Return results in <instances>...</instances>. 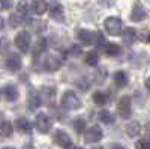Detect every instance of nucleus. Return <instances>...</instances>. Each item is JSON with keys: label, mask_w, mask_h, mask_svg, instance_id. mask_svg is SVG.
Wrapping results in <instances>:
<instances>
[{"label": "nucleus", "mask_w": 150, "mask_h": 149, "mask_svg": "<svg viewBox=\"0 0 150 149\" xmlns=\"http://www.w3.org/2000/svg\"><path fill=\"white\" fill-rule=\"evenodd\" d=\"M62 107L66 110H78L81 107V101L75 92L66 91L63 93V96H62Z\"/></svg>", "instance_id": "1"}, {"label": "nucleus", "mask_w": 150, "mask_h": 149, "mask_svg": "<svg viewBox=\"0 0 150 149\" xmlns=\"http://www.w3.org/2000/svg\"><path fill=\"white\" fill-rule=\"evenodd\" d=\"M104 27H105V30H107L110 35L117 36V35L122 33L123 23H122V20L117 18V17H108V18L104 21Z\"/></svg>", "instance_id": "2"}, {"label": "nucleus", "mask_w": 150, "mask_h": 149, "mask_svg": "<svg viewBox=\"0 0 150 149\" xmlns=\"http://www.w3.org/2000/svg\"><path fill=\"white\" fill-rule=\"evenodd\" d=\"M117 110H119V115L123 119H129L132 115V104H131V96L128 95H123L119 103H117Z\"/></svg>", "instance_id": "3"}, {"label": "nucleus", "mask_w": 150, "mask_h": 149, "mask_svg": "<svg viewBox=\"0 0 150 149\" xmlns=\"http://www.w3.org/2000/svg\"><path fill=\"white\" fill-rule=\"evenodd\" d=\"M35 125H36L38 131L47 134L53 127V119L50 118L48 115H45V113H39L36 116V119H35Z\"/></svg>", "instance_id": "4"}, {"label": "nucleus", "mask_w": 150, "mask_h": 149, "mask_svg": "<svg viewBox=\"0 0 150 149\" xmlns=\"http://www.w3.org/2000/svg\"><path fill=\"white\" fill-rule=\"evenodd\" d=\"M15 47L20 50L21 53H27L30 47V33L27 30H21L15 36Z\"/></svg>", "instance_id": "5"}, {"label": "nucleus", "mask_w": 150, "mask_h": 149, "mask_svg": "<svg viewBox=\"0 0 150 149\" xmlns=\"http://www.w3.org/2000/svg\"><path fill=\"white\" fill-rule=\"evenodd\" d=\"M48 9H50V17H51L54 21H57V23L65 21V11H63V6H62L59 2H53Z\"/></svg>", "instance_id": "6"}, {"label": "nucleus", "mask_w": 150, "mask_h": 149, "mask_svg": "<svg viewBox=\"0 0 150 149\" xmlns=\"http://www.w3.org/2000/svg\"><path fill=\"white\" fill-rule=\"evenodd\" d=\"M54 142L57 146H60L62 149H69L72 146V140L69 137V134L62 131V130H57L56 134H54Z\"/></svg>", "instance_id": "7"}, {"label": "nucleus", "mask_w": 150, "mask_h": 149, "mask_svg": "<svg viewBox=\"0 0 150 149\" xmlns=\"http://www.w3.org/2000/svg\"><path fill=\"white\" fill-rule=\"evenodd\" d=\"M102 137H104V134H102V130L99 127H92L87 131H84V142L86 143H96Z\"/></svg>", "instance_id": "8"}, {"label": "nucleus", "mask_w": 150, "mask_h": 149, "mask_svg": "<svg viewBox=\"0 0 150 149\" xmlns=\"http://www.w3.org/2000/svg\"><path fill=\"white\" fill-rule=\"evenodd\" d=\"M147 17V11L143 8V5L140 2H137L134 5V9H132V14H131V20L135 21V23H140L143 20H146Z\"/></svg>", "instance_id": "9"}, {"label": "nucleus", "mask_w": 150, "mask_h": 149, "mask_svg": "<svg viewBox=\"0 0 150 149\" xmlns=\"http://www.w3.org/2000/svg\"><path fill=\"white\" fill-rule=\"evenodd\" d=\"M44 66L47 71H57L60 66H62V57L56 56V54H51V56H48L44 62Z\"/></svg>", "instance_id": "10"}, {"label": "nucleus", "mask_w": 150, "mask_h": 149, "mask_svg": "<svg viewBox=\"0 0 150 149\" xmlns=\"http://www.w3.org/2000/svg\"><path fill=\"white\" fill-rule=\"evenodd\" d=\"M21 57L18 56V54H11L8 59H6V68L9 69V71H12V72H15V71H18V69H21Z\"/></svg>", "instance_id": "11"}, {"label": "nucleus", "mask_w": 150, "mask_h": 149, "mask_svg": "<svg viewBox=\"0 0 150 149\" xmlns=\"http://www.w3.org/2000/svg\"><path fill=\"white\" fill-rule=\"evenodd\" d=\"M42 104V99H41V95L39 93H36V92H32L30 96H29V101H27V107L30 111H35L41 107Z\"/></svg>", "instance_id": "12"}, {"label": "nucleus", "mask_w": 150, "mask_h": 149, "mask_svg": "<svg viewBox=\"0 0 150 149\" xmlns=\"http://www.w3.org/2000/svg\"><path fill=\"white\" fill-rule=\"evenodd\" d=\"M122 39H123V42L126 44V45H132V44L135 42V39H137V32H135V29L126 27V29L123 30V33H122Z\"/></svg>", "instance_id": "13"}, {"label": "nucleus", "mask_w": 150, "mask_h": 149, "mask_svg": "<svg viewBox=\"0 0 150 149\" xmlns=\"http://www.w3.org/2000/svg\"><path fill=\"white\" fill-rule=\"evenodd\" d=\"M15 127H17V130H18L20 133H23V134H30V133H32V123H30L26 118L17 119Z\"/></svg>", "instance_id": "14"}, {"label": "nucleus", "mask_w": 150, "mask_h": 149, "mask_svg": "<svg viewBox=\"0 0 150 149\" xmlns=\"http://www.w3.org/2000/svg\"><path fill=\"white\" fill-rule=\"evenodd\" d=\"M3 93H5V96H6L8 101H17L18 95H20L17 86H14V84H6L5 89H3Z\"/></svg>", "instance_id": "15"}, {"label": "nucleus", "mask_w": 150, "mask_h": 149, "mask_svg": "<svg viewBox=\"0 0 150 149\" xmlns=\"http://www.w3.org/2000/svg\"><path fill=\"white\" fill-rule=\"evenodd\" d=\"M32 9L36 15H42L47 12L48 5H47L45 0H32Z\"/></svg>", "instance_id": "16"}, {"label": "nucleus", "mask_w": 150, "mask_h": 149, "mask_svg": "<svg viewBox=\"0 0 150 149\" xmlns=\"http://www.w3.org/2000/svg\"><path fill=\"white\" fill-rule=\"evenodd\" d=\"M140 133H141V125H140V122H137V120L131 122L129 125L126 127V134L129 135L131 139L137 137V135H140Z\"/></svg>", "instance_id": "17"}, {"label": "nucleus", "mask_w": 150, "mask_h": 149, "mask_svg": "<svg viewBox=\"0 0 150 149\" xmlns=\"http://www.w3.org/2000/svg\"><path fill=\"white\" fill-rule=\"evenodd\" d=\"M114 83L117 88H125V86L128 84V76L125 71H117L114 74Z\"/></svg>", "instance_id": "18"}, {"label": "nucleus", "mask_w": 150, "mask_h": 149, "mask_svg": "<svg viewBox=\"0 0 150 149\" xmlns=\"http://www.w3.org/2000/svg\"><path fill=\"white\" fill-rule=\"evenodd\" d=\"M47 47H48V41H47V38H39V39H38V42L35 44L33 54H35V56L42 54L45 50H47Z\"/></svg>", "instance_id": "19"}, {"label": "nucleus", "mask_w": 150, "mask_h": 149, "mask_svg": "<svg viewBox=\"0 0 150 149\" xmlns=\"http://www.w3.org/2000/svg\"><path fill=\"white\" fill-rule=\"evenodd\" d=\"M120 47L117 45V44H114V42H108V44H105V54L107 56H111V57H116V56H119L120 54Z\"/></svg>", "instance_id": "20"}, {"label": "nucleus", "mask_w": 150, "mask_h": 149, "mask_svg": "<svg viewBox=\"0 0 150 149\" xmlns=\"http://www.w3.org/2000/svg\"><path fill=\"white\" fill-rule=\"evenodd\" d=\"M98 118H99V120H101V122L107 123V125H110V123L114 122V116H112L108 110H101L98 113Z\"/></svg>", "instance_id": "21"}, {"label": "nucleus", "mask_w": 150, "mask_h": 149, "mask_svg": "<svg viewBox=\"0 0 150 149\" xmlns=\"http://www.w3.org/2000/svg\"><path fill=\"white\" fill-rule=\"evenodd\" d=\"M92 98H93V103H95L96 106H104V104L107 103V95H105L104 92L96 91V92L92 95Z\"/></svg>", "instance_id": "22"}, {"label": "nucleus", "mask_w": 150, "mask_h": 149, "mask_svg": "<svg viewBox=\"0 0 150 149\" xmlns=\"http://www.w3.org/2000/svg\"><path fill=\"white\" fill-rule=\"evenodd\" d=\"M84 60H86V63H87V65H90V66L98 65V62H99L98 53H96V51H90V53H87V54H86V57H84Z\"/></svg>", "instance_id": "23"}, {"label": "nucleus", "mask_w": 150, "mask_h": 149, "mask_svg": "<svg viewBox=\"0 0 150 149\" xmlns=\"http://www.w3.org/2000/svg\"><path fill=\"white\" fill-rule=\"evenodd\" d=\"M12 123L11 122H6V120H3L2 123H0V133H2L5 137H11V134H12Z\"/></svg>", "instance_id": "24"}, {"label": "nucleus", "mask_w": 150, "mask_h": 149, "mask_svg": "<svg viewBox=\"0 0 150 149\" xmlns=\"http://www.w3.org/2000/svg\"><path fill=\"white\" fill-rule=\"evenodd\" d=\"M17 14H20L23 18L29 14V5H27V2H24V0H23V2H20L17 5Z\"/></svg>", "instance_id": "25"}, {"label": "nucleus", "mask_w": 150, "mask_h": 149, "mask_svg": "<svg viewBox=\"0 0 150 149\" xmlns=\"http://www.w3.org/2000/svg\"><path fill=\"white\" fill-rule=\"evenodd\" d=\"M74 130L77 131L78 134H83L86 131V122L83 119H77V120H74Z\"/></svg>", "instance_id": "26"}, {"label": "nucleus", "mask_w": 150, "mask_h": 149, "mask_svg": "<svg viewBox=\"0 0 150 149\" xmlns=\"http://www.w3.org/2000/svg\"><path fill=\"white\" fill-rule=\"evenodd\" d=\"M137 149H150V139H140L135 143Z\"/></svg>", "instance_id": "27"}, {"label": "nucleus", "mask_w": 150, "mask_h": 149, "mask_svg": "<svg viewBox=\"0 0 150 149\" xmlns=\"http://www.w3.org/2000/svg\"><path fill=\"white\" fill-rule=\"evenodd\" d=\"M23 17L20 14H14V15H11V24H12V27H18L20 24L23 23Z\"/></svg>", "instance_id": "28"}, {"label": "nucleus", "mask_w": 150, "mask_h": 149, "mask_svg": "<svg viewBox=\"0 0 150 149\" xmlns=\"http://www.w3.org/2000/svg\"><path fill=\"white\" fill-rule=\"evenodd\" d=\"M54 93H56V89L54 88H42V95L44 96H47L48 99H53V96H54Z\"/></svg>", "instance_id": "29"}, {"label": "nucleus", "mask_w": 150, "mask_h": 149, "mask_svg": "<svg viewBox=\"0 0 150 149\" xmlns=\"http://www.w3.org/2000/svg\"><path fill=\"white\" fill-rule=\"evenodd\" d=\"M110 149H125V148H123V146H122L120 143H112Z\"/></svg>", "instance_id": "30"}, {"label": "nucleus", "mask_w": 150, "mask_h": 149, "mask_svg": "<svg viewBox=\"0 0 150 149\" xmlns=\"http://www.w3.org/2000/svg\"><path fill=\"white\" fill-rule=\"evenodd\" d=\"M71 50H72V53H77V54H80V47L75 45V47H72Z\"/></svg>", "instance_id": "31"}, {"label": "nucleus", "mask_w": 150, "mask_h": 149, "mask_svg": "<svg viewBox=\"0 0 150 149\" xmlns=\"http://www.w3.org/2000/svg\"><path fill=\"white\" fill-rule=\"evenodd\" d=\"M146 88H147V91L150 92V78H147V80H146Z\"/></svg>", "instance_id": "32"}, {"label": "nucleus", "mask_w": 150, "mask_h": 149, "mask_svg": "<svg viewBox=\"0 0 150 149\" xmlns=\"http://www.w3.org/2000/svg\"><path fill=\"white\" fill-rule=\"evenodd\" d=\"M3 26H5V20H3L2 17H0V30L3 29Z\"/></svg>", "instance_id": "33"}, {"label": "nucleus", "mask_w": 150, "mask_h": 149, "mask_svg": "<svg viewBox=\"0 0 150 149\" xmlns=\"http://www.w3.org/2000/svg\"><path fill=\"white\" fill-rule=\"evenodd\" d=\"M6 8V3H5V0H0V9H3Z\"/></svg>", "instance_id": "34"}, {"label": "nucleus", "mask_w": 150, "mask_h": 149, "mask_svg": "<svg viewBox=\"0 0 150 149\" xmlns=\"http://www.w3.org/2000/svg\"><path fill=\"white\" fill-rule=\"evenodd\" d=\"M23 149H35V148H33V146H30V145H27V146H24Z\"/></svg>", "instance_id": "35"}, {"label": "nucleus", "mask_w": 150, "mask_h": 149, "mask_svg": "<svg viewBox=\"0 0 150 149\" xmlns=\"http://www.w3.org/2000/svg\"><path fill=\"white\" fill-rule=\"evenodd\" d=\"M93 149H104V148H102V146H95Z\"/></svg>", "instance_id": "36"}, {"label": "nucleus", "mask_w": 150, "mask_h": 149, "mask_svg": "<svg viewBox=\"0 0 150 149\" xmlns=\"http://www.w3.org/2000/svg\"><path fill=\"white\" fill-rule=\"evenodd\" d=\"M3 149H15V148H11V146H8V148H3Z\"/></svg>", "instance_id": "37"}, {"label": "nucleus", "mask_w": 150, "mask_h": 149, "mask_svg": "<svg viewBox=\"0 0 150 149\" xmlns=\"http://www.w3.org/2000/svg\"><path fill=\"white\" fill-rule=\"evenodd\" d=\"M149 42H150V35H149Z\"/></svg>", "instance_id": "38"}, {"label": "nucleus", "mask_w": 150, "mask_h": 149, "mask_svg": "<svg viewBox=\"0 0 150 149\" xmlns=\"http://www.w3.org/2000/svg\"><path fill=\"white\" fill-rule=\"evenodd\" d=\"M77 149H83V148H77Z\"/></svg>", "instance_id": "39"}]
</instances>
